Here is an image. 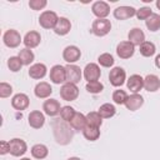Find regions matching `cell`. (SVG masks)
<instances>
[{
    "mask_svg": "<svg viewBox=\"0 0 160 160\" xmlns=\"http://www.w3.org/2000/svg\"><path fill=\"white\" fill-rule=\"evenodd\" d=\"M60 96L65 101H74L79 96V88L76 86V84L65 82L60 88Z\"/></svg>",
    "mask_w": 160,
    "mask_h": 160,
    "instance_id": "1",
    "label": "cell"
},
{
    "mask_svg": "<svg viewBox=\"0 0 160 160\" xmlns=\"http://www.w3.org/2000/svg\"><path fill=\"white\" fill-rule=\"evenodd\" d=\"M111 30V22L108 19H96L91 25V31L96 36H105Z\"/></svg>",
    "mask_w": 160,
    "mask_h": 160,
    "instance_id": "2",
    "label": "cell"
},
{
    "mask_svg": "<svg viewBox=\"0 0 160 160\" xmlns=\"http://www.w3.org/2000/svg\"><path fill=\"white\" fill-rule=\"evenodd\" d=\"M58 20H59V16L56 15V12L50 11V10L41 12L39 16V24L44 29H54Z\"/></svg>",
    "mask_w": 160,
    "mask_h": 160,
    "instance_id": "3",
    "label": "cell"
},
{
    "mask_svg": "<svg viewBox=\"0 0 160 160\" xmlns=\"http://www.w3.org/2000/svg\"><path fill=\"white\" fill-rule=\"evenodd\" d=\"M109 80H110V84L115 88H119L121 86L125 80H126V72L120 66H116V68H112L109 72Z\"/></svg>",
    "mask_w": 160,
    "mask_h": 160,
    "instance_id": "4",
    "label": "cell"
},
{
    "mask_svg": "<svg viewBox=\"0 0 160 160\" xmlns=\"http://www.w3.org/2000/svg\"><path fill=\"white\" fill-rule=\"evenodd\" d=\"M2 40H4V44L8 46V48H18L20 45V42L22 41L21 40V36L19 34L18 30H14V29H10V30H6L4 32V36H2Z\"/></svg>",
    "mask_w": 160,
    "mask_h": 160,
    "instance_id": "5",
    "label": "cell"
},
{
    "mask_svg": "<svg viewBox=\"0 0 160 160\" xmlns=\"http://www.w3.org/2000/svg\"><path fill=\"white\" fill-rule=\"evenodd\" d=\"M9 145H10V154L12 156H22L26 150H28V145L26 142L22 140V139H19V138H15V139H11L9 141Z\"/></svg>",
    "mask_w": 160,
    "mask_h": 160,
    "instance_id": "6",
    "label": "cell"
},
{
    "mask_svg": "<svg viewBox=\"0 0 160 160\" xmlns=\"http://www.w3.org/2000/svg\"><path fill=\"white\" fill-rule=\"evenodd\" d=\"M135 52V45H132L129 40L121 41L116 46V54L120 59H130Z\"/></svg>",
    "mask_w": 160,
    "mask_h": 160,
    "instance_id": "7",
    "label": "cell"
},
{
    "mask_svg": "<svg viewBox=\"0 0 160 160\" xmlns=\"http://www.w3.org/2000/svg\"><path fill=\"white\" fill-rule=\"evenodd\" d=\"M50 80L54 84H64L66 81V69L62 65H54L50 69Z\"/></svg>",
    "mask_w": 160,
    "mask_h": 160,
    "instance_id": "8",
    "label": "cell"
},
{
    "mask_svg": "<svg viewBox=\"0 0 160 160\" xmlns=\"http://www.w3.org/2000/svg\"><path fill=\"white\" fill-rule=\"evenodd\" d=\"M100 75H101V70L99 68L98 64L95 62H90L85 66L84 69V78L88 82H91V81H98L100 79Z\"/></svg>",
    "mask_w": 160,
    "mask_h": 160,
    "instance_id": "9",
    "label": "cell"
},
{
    "mask_svg": "<svg viewBox=\"0 0 160 160\" xmlns=\"http://www.w3.org/2000/svg\"><path fill=\"white\" fill-rule=\"evenodd\" d=\"M66 69V82H71V84H78L81 80L82 72L81 69L75 65V64H68L65 66Z\"/></svg>",
    "mask_w": 160,
    "mask_h": 160,
    "instance_id": "10",
    "label": "cell"
},
{
    "mask_svg": "<svg viewBox=\"0 0 160 160\" xmlns=\"http://www.w3.org/2000/svg\"><path fill=\"white\" fill-rule=\"evenodd\" d=\"M81 56V51L78 46L75 45H70V46H66L62 51V58L64 60L68 62V64H74L76 62Z\"/></svg>",
    "mask_w": 160,
    "mask_h": 160,
    "instance_id": "11",
    "label": "cell"
},
{
    "mask_svg": "<svg viewBox=\"0 0 160 160\" xmlns=\"http://www.w3.org/2000/svg\"><path fill=\"white\" fill-rule=\"evenodd\" d=\"M91 11L98 19H106L110 14V6L105 1H95L91 6Z\"/></svg>",
    "mask_w": 160,
    "mask_h": 160,
    "instance_id": "12",
    "label": "cell"
},
{
    "mask_svg": "<svg viewBox=\"0 0 160 160\" xmlns=\"http://www.w3.org/2000/svg\"><path fill=\"white\" fill-rule=\"evenodd\" d=\"M61 108L62 106H60V102L56 99H48L42 104V110L49 116H56L58 114H60Z\"/></svg>",
    "mask_w": 160,
    "mask_h": 160,
    "instance_id": "13",
    "label": "cell"
},
{
    "mask_svg": "<svg viewBox=\"0 0 160 160\" xmlns=\"http://www.w3.org/2000/svg\"><path fill=\"white\" fill-rule=\"evenodd\" d=\"M28 122L32 129H41L45 124V116L41 111L39 110H34L29 114L28 118Z\"/></svg>",
    "mask_w": 160,
    "mask_h": 160,
    "instance_id": "14",
    "label": "cell"
},
{
    "mask_svg": "<svg viewBox=\"0 0 160 160\" xmlns=\"http://www.w3.org/2000/svg\"><path fill=\"white\" fill-rule=\"evenodd\" d=\"M126 85H128V89L132 94H138L144 88V78L140 76V75H138V74H134V75H131L128 79Z\"/></svg>",
    "mask_w": 160,
    "mask_h": 160,
    "instance_id": "15",
    "label": "cell"
},
{
    "mask_svg": "<svg viewBox=\"0 0 160 160\" xmlns=\"http://www.w3.org/2000/svg\"><path fill=\"white\" fill-rule=\"evenodd\" d=\"M30 104V100H29V96L26 94H22V92H19L16 95L12 96L11 99V106L15 109V110H25Z\"/></svg>",
    "mask_w": 160,
    "mask_h": 160,
    "instance_id": "16",
    "label": "cell"
},
{
    "mask_svg": "<svg viewBox=\"0 0 160 160\" xmlns=\"http://www.w3.org/2000/svg\"><path fill=\"white\" fill-rule=\"evenodd\" d=\"M134 15H136V9H134L132 6H119L114 10V16L118 20H126L132 18Z\"/></svg>",
    "mask_w": 160,
    "mask_h": 160,
    "instance_id": "17",
    "label": "cell"
},
{
    "mask_svg": "<svg viewBox=\"0 0 160 160\" xmlns=\"http://www.w3.org/2000/svg\"><path fill=\"white\" fill-rule=\"evenodd\" d=\"M144 89L149 92H155L160 89V79L154 75V74H149L144 78Z\"/></svg>",
    "mask_w": 160,
    "mask_h": 160,
    "instance_id": "18",
    "label": "cell"
},
{
    "mask_svg": "<svg viewBox=\"0 0 160 160\" xmlns=\"http://www.w3.org/2000/svg\"><path fill=\"white\" fill-rule=\"evenodd\" d=\"M142 104H144V98L140 94H131L130 96H128L125 101V106L130 111H136L142 106Z\"/></svg>",
    "mask_w": 160,
    "mask_h": 160,
    "instance_id": "19",
    "label": "cell"
},
{
    "mask_svg": "<svg viewBox=\"0 0 160 160\" xmlns=\"http://www.w3.org/2000/svg\"><path fill=\"white\" fill-rule=\"evenodd\" d=\"M35 96L39 99H48L51 94H52V88L50 86L49 82L46 81H41L39 84H36L35 89H34Z\"/></svg>",
    "mask_w": 160,
    "mask_h": 160,
    "instance_id": "20",
    "label": "cell"
},
{
    "mask_svg": "<svg viewBox=\"0 0 160 160\" xmlns=\"http://www.w3.org/2000/svg\"><path fill=\"white\" fill-rule=\"evenodd\" d=\"M46 65L45 64H41V62H38V64H34L30 66L29 69V76L31 79H35V80H40L42 79L45 75H46Z\"/></svg>",
    "mask_w": 160,
    "mask_h": 160,
    "instance_id": "21",
    "label": "cell"
},
{
    "mask_svg": "<svg viewBox=\"0 0 160 160\" xmlns=\"http://www.w3.org/2000/svg\"><path fill=\"white\" fill-rule=\"evenodd\" d=\"M41 41V36L38 31H29L26 32V35L24 36V45L28 48V49H32V48H36Z\"/></svg>",
    "mask_w": 160,
    "mask_h": 160,
    "instance_id": "22",
    "label": "cell"
},
{
    "mask_svg": "<svg viewBox=\"0 0 160 160\" xmlns=\"http://www.w3.org/2000/svg\"><path fill=\"white\" fill-rule=\"evenodd\" d=\"M70 29H71L70 20L66 19V18H59V20H58V22L54 28V31H55L56 35L62 36V35H66L70 31Z\"/></svg>",
    "mask_w": 160,
    "mask_h": 160,
    "instance_id": "23",
    "label": "cell"
},
{
    "mask_svg": "<svg viewBox=\"0 0 160 160\" xmlns=\"http://www.w3.org/2000/svg\"><path fill=\"white\" fill-rule=\"evenodd\" d=\"M128 38H129V41L132 44V45H141L144 41H145V34L141 29L139 28H134L129 31L128 34Z\"/></svg>",
    "mask_w": 160,
    "mask_h": 160,
    "instance_id": "24",
    "label": "cell"
},
{
    "mask_svg": "<svg viewBox=\"0 0 160 160\" xmlns=\"http://www.w3.org/2000/svg\"><path fill=\"white\" fill-rule=\"evenodd\" d=\"M70 126L74 130H84L88 126V121H86V115L81 114V112H76L75 116L72 118V120L69 122Z\"/></svg>",
    "mask_w": 160,
    "mask_h": 160,
    "instance_id": "25",
    "label": "cell"
},
{
    "mask_svg": "<svg viewBox=\"0 0 160 160\" xmlns=\"http://www.w3.org/2000/svg\"><path fill=\"white\" fill-rule=\"evenodd\" d=\"M48 154H49V149L44 144H35L31 148V155H32V158H35L38 160L45 159L48 156Z\"/></svg>",
    "mask_w": 160,
    "mask_h": 160,
    "instance_id": "26",
    "label": "cell"
},
{
    "mask_svg": "<svg viewBox=\"0 0 160 160\" xmlns=\"http://www.w3.org/2000/svg\"><path fill=\"white\" fill-rule=\"evenodd\" d=\"M98 112L100 114V116H101L102 119H110V118H112V116L116 114V109H115V106H114L112 104L105 102V104H102V105L99 108Z\"/></svg>",
    "mask_w": 160,
    "mask_h": 160,
    "instance_id": "27",
    "label": "cell"
},
{
    "mask_svg": "<svg viewBox=\"0 0 160 160\" xmlns=\"http://www.w3.org/2000/svg\"><path fill=\"white\" fill-rule=\"evenodd\" d=\"M139 50H140V54L145 58H150L155 54L156 51V48H155V44L151 42V41H144L140 46H139Z\"/></svg>",
    "mask_w": 160,
    "mask_h": 160,
    "instance_id": "28",
    "label": "cell"
},
{
    "mask_svg": "<svg viewBox=\"0 0 160 160\" xmlns=\"http://www.w3.org/2000/svg\"><path fill=\"white\" fill-rule=\"evenodd\" d=\"M86 121H88V126L100 128L102 124V118L98 111H90L89 114H86Z\"/></svg>",
    "mask_w": 160,
    "mask_h": 160,
    "instance_id": "29",
    "label": "cell"
},
{
    "mask_svg": "<svg viewBox=\"0 0 160 160\" xmlns=\"http://www.w3.org/2000/svg\"><path fill=\"white\" fill-rule=\"evenodd\" d=\"M82 135L86 140L95 141L100 138V130H99V128H95V126H86L82 130Z\"/></svg>",
    "mask_w": 160,
    "mask_h": 160,
    "instance_id": "30",
    "label": "cell"
},
{
    "mask_svg": "<svg viewBox=\"0 0 160 160\" xmlns=\"http://www.w3.org/2000/svg\"><path fill=\"white\" fill-rule=\"evenodd\" d=\"M145 25L150 31H158L160 29V15L151 14V16L145 20Z\"/></svg>",
    "mask_w": 160,
    "mask_h": 160,
    "instance_id": "31",
    "label": "cell"
},
{
    "mask_svg": "<svg viewBox=\"0 0 160 160\" xmlns=\"http://www.w3.org/2000/svg\"><path fill=\"white\" fill-rule=\"evenodd\" d=\"M18 56L20 58L22 65H30V64L34 61V58H35L34 52H32L30 49H28V48L21 49V50L19 51V55H18Z\"/></svg>",
    "mask_w": 160,
    "mask_h": 160,
    "instance_id": "32",
    "label": "cell"
},
{
    "mask_svg": "<svg viewBox=\"0 0 160 160\" xmlns=\"http://www.w3.org/2000/svg\"><path fill=\"white\" fill-rule=\"evenodd\" d=\"M75 114H76L75 109L71 108V106H69V105L62 106L61 108V111H60V116H61L62 121H65V122H70L72 120V118L75 116Z\"/></svg>",
    "mask_w": 160,
    "mask_h": 160,
    "instance_id": "33",
    "label": "cell"
},
{
    "mask_svg": "<svg viewBox=\"0 0 160 160\" xmlns=\"http://www.w3.org/2000/svg\"><path fill=\"white\" fill-rule=\"evenodd\" d=\"M8 68H9L12 72H16V71L21 70L22 62H21L20 58H19V56H10L9 60H8Z\"/></svg>",
    "mask_w": 160,
    "mask_h": 160,
    "instance_id": "34",
    "label": "cell"
},
{
    "mask_svg": "<svg viewBox=\"0 0 160 160\" xmlns=\"http://www.w3.org/2000/svg\"><path fill=\"white\" fill-rule=\"evenodd\" d=\"M98 61H99V64H100L101 66H104V68H110V66L114 65V58H112V55L109 54V52H104V54L99 55Z\"/></svg>",
    "mask_w": 160,
    "mask_h": 160,
    "instance_id": "35",
    "label": "cell"
},
{
    "mask_svg": "<svg viewBox=\"0 0 160 160\" xmlns=\"http://www.w3.org/2000/svg\"><path fill=\"white\" fill-rule=\"evenodd\" d=\"M126 99H128V94H126L125 90L119 89V90H115V91L112 92V100H114V102L118 104V105H122V104L125 105Z\"/></svg>",
    "mask_w": 160,
    "mask_h": 160,
    "instance_id": "36",
    "label": "cell"
},
{
    "mask_svg": "<svg viewBox=\"0 0 160 160\" xmlns=\"http://www.w3.org/2000/svg\"><path fill=\"white\" fill-rule=\"evenodd\" d=\"M102 89H104V85L99 80L98 81H91V82L86 84V90L90 94H99V92L102 91Z\"/></svg>",
    "mask_w": 160,
    "mask_h": 160,
    "instance_id": "37",
    "label": "cell"
},
{
    "mask_svg": "<svg viewBox=\"0 0 160 160\" xmlns=\"http://www.w3.org/2000/svg\"><path fill=\"white\" fill-rule=\"evenodd\" d=\"M152 14L151 9L149 6H144V8H140L139 10H136V18L139 20H146L148 18H150Z\"/></svg>",
    "mask_w": 160,
    "mask_h": 160,
    "instance_id": "38",
    "label": "cell"
},
{
    "mask_svg": "<svg viewBox=\"0 0 160 160\" xmlns=\"http://www.w3.org/2000/svg\"><path fill=\"white\" fill-rule=\"evenodd\" d=\"M12 92V86L8 82H1L0 84V98H8Z\"/></svg>",
    "mask_w": 160,
    "mask_h": 160,
    "instance_id": "39",
    "label": "cell"
},
{
    "mask_svg": "<svg viewBox=\"0 0 160 160\" xmlns=\"http://www.w3.org/2000/svg\"><path fill=\"white\" fill-rule=\"evenodd\" d=\"M46 4H48L46 0H30L29 1V6L32 10H41L46 6Z\"/></svg>",
    "mask_w": 160,
    "mask_h": 160,
    "instance_id": "40",
    "label": "cell"
},
{
    "mask_svg": "<svg viewBox=\"0 0 160 160\" xmlns=\"http://www.w3.org/2000/svg\"><path fill=\"white\" fill-rule=\"evenodd\" d=\"M10 151V145H9V141H0V154L1 155H5Z\"/></svg>",
    "mask_w": 160,
    "mask_h": 160,
    "instance_id": "41",
    "label": "cell"
},
{
    "mask_svg": "<svg viewBox=\"0 0 160 160\" xmlns=\"http://www.w3.org/2000/svg\"><path fill=\"white\" fill-rule=\"evenodd\" d=\"M155 65H156V68H159V69H160V54L155 58Z\"/></svg>",
    "mask_w": 160,
    "mask_h": 160,
    "instance_id": "42",
    "label": "cell"
},
{
    "mask_svg": "<svg viewBox=\"0 0 160 160\" xmlns=\"http://www.w3.org/2000/svg\"><path fill=\"white\" fill-rule=\"evenodd\" d=\"M68 160H81L80 158H76V156H72V158H69Z\"/></svg>",
    "mask_w": 160,
    "mask_h": 160,
    "instance_id": "43",
    "label": "cell"
},
{
    "mask_svg": "<svg viewBox=\"0 0 160 160\" xmlns=\"http://www.w3.org/2000/svg\"><path fill=\"white\" fill-rule=\"evenodd\" d=\"M156 6H158V9L160 10V0H158V1H156Z\"/></svg>",
    "mask_w": 160,
    "mask_h": 160,
    "instance_id": "44",
    "label": "cell"
},
{
    "mask_svg": "<svg viewBox=\"0 0 160 160\" xmlns=\"http://www.w3.org/2000/svg\"><path fill=\"white\" fill-rule=\"evenodd\" d=\"M20 160H30L29 158H22V159H20Z\"/></svg>",
    "mask_w": 160,
    "mask_h": 160,
    "instance_id": "45",
    "label": "cell"
}]
</instances>
